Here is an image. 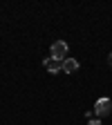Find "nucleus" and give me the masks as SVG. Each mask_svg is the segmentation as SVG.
Instances as JSON below:
<instances>
[{
    "label": "nucleus",
    "instance_id": "nucleus-1",
    "mask_svg": "<svg viewBox=\"0 0 112 125\" xmlns=\"http://www.w3.org/2000/svg\"><path fill=\"white\" fill-rule=\"evenodd\" d=\"M112 112V98H99L97 103H94V114H97L99 118H103V116H108Z\"/></svg>",
    "mask_w": 112,
    "mask_h": 125
},
{
    "label": "nucleus",
    "instance_id": "nucleus-2",
    "mask_svg": "<svg viewBox=\"0 0 112 125\" xmlns=\"http://www.w3.org/2000/svg\"><path fill=\"white\" fill-rule=\"evenodd\" d=\"M67 49H70V47H67L65 40H56V42L52 45V56L58 58V60H65V58H67Z\"/></svg>",
    "mask_w": 112,
    "mask_h": 125
},
{
    "label": "nucleus",
    "instance_id": "nucleus-3",
    "mask_svg": "<svg viewBox=\"0 0 112 125\" xmlns=\"http://www.w3.org/2000/svg\"><path fill=\"white\" fill-rule=\"evenodd\" d=\"M43 67H45V72H50V74H58L61 67H63V60L50 56V58H45V60H43Z\"/></svg>",
    "mask_w": 112,
    "mask_h": 125
},
{
    "label": "nucleus",
    "instance_id": "nucleus-4",
    "mask_svg": "<svg viewBox=\"0 0 112 125\" xmlns=\"http://www.w3.org/2000/svg\"><path fill=\"white\" fill-rule=\"evenodd\" d=\"M76 69H78V60H76V58H65V60H63L61 72H65V74H74Z\"/></svg>",
    "mask_w": 112,
    "mask_h": 125
},
{
    "label": "nucleus",
    "instance_id": "nucleus-5",
    "mask_svg": "<svg viewBox=\"0 0 112 125\" xmlns=\"http://www.w3.org/2000/svg\"><path fill=\"white\" fill-rule=\"evenodd\" d=\"M87 125H103V123H101V118H92V121H90Z\"/></svg>",
    "mask_w": 112,
    "mask_h": 125
},
{
    "label": "nucleus",
    "instance_id": "nucleus-6",
    "mask_svg": "<svg viewBox=\"0 0 112 125\" xmlns=\"http://www.w3.org/2000/svg\"><path fill=\"white\" fill-rule=\"evenodd\" d=\"M108 62H110V65H112V54H110V56H108Z\"/></svg>",
    "mask_w": 112,
    "mask_h": 125
}]
</instances>
